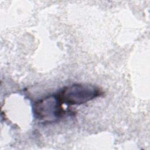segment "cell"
<instances>
[{
	"instance_id": "cell-1",
	"label": "cell",
	"mask_w": 150,
	"mask_h": 150,
	"mask_svg": "<svg viewBox=\"0 0 150 150\" xmlns=\"http://www.w3.org/2000/svg\"><path fill=\"white\" fill-rule=\"evenodd\" d=\"M97 86L87 83H76L62 88L58 96L63 103L69 105H81L102 95Z\"/></svg>"
},
{
	"instance_id": "cell-2",
	"label": "cell",
	"mask_w": 150,
	"mask_h": 150,
	"mask_svg": "<svg viewBox=\"0 0 150 150\" xmlns=\"http://www.w3.org/2000/svg\"><path fill=\"white\" fill-rule=\"evenodd\" d=\"M35 117L43 122H53L64 113L63 103L57 94L50 95L36 101L32 107Z\"/></svg>"
}]
</instances>
